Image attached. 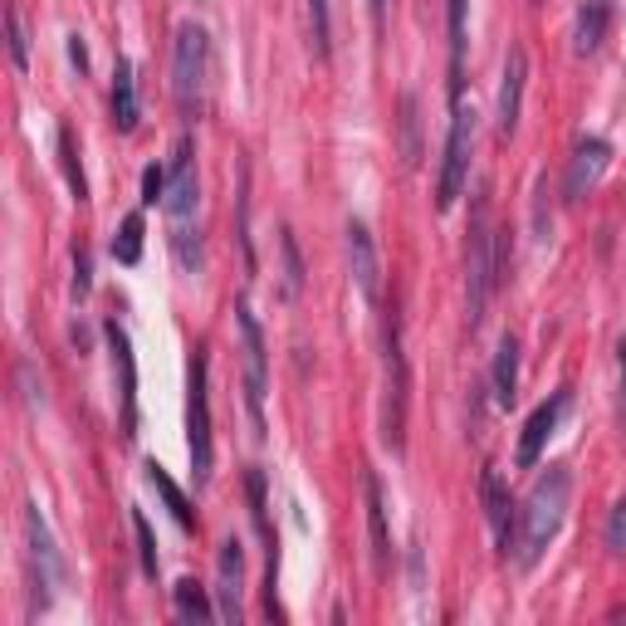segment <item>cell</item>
Returning a JSON list of instances; mask_svg holds the SVG:
<instances>
[{
  "mask_svg": "<svg viewBox=\"0 0 626 626\" xmlns=\"http://www.w3.org/2000/svg\"><path fill=\"white\" fill-rule=\"evenodd\" d=\"M470 152H475V113L465 103H451V132H445L441 176H436V206L441 211H451L461 201V192L470 182Z\"/></svg>",
  "mask_w": 626,
  "mask_h": 626,
  "instance_id": "obj_7",
  "label": "cell"
},
{
  "mask_svg": "<svg viewBox=\"0 0 626 626\" xmlns=\"http://www.w3.org/2000/svg\"><path fill=\"white\" fill-rule=\"evenodd\" d=\"M186 445H192V479L206 485L216 470V431H211V378H206V352L192 358V387H186Z\"/></svg>",
  "mask_w": 626,
  "mask_h": 626,
  "instance_id": "obj_5",
  "label": "cell"
},
{
  "mask_svg": "<svg viewBox=\"0 0 626 626\" xmlns=\"http://www.w3.org/2000/svg\"><path fill=\"white\" fill-rule=\"evenodd\" d=\"M465 15H470V0H445V30H451V103H461V89H465Z\"/></svg>",
  "mask_w": 626,
  "mask_h": 626,
  "instance_id": "obj_22",
  "label": "cell"
},
{
  "mask_svg": "<svg viewBox=\"0 0 626 626\" xmlns=\"http://www.w3.org/2000/svg\"><path fill=\"white\" fill-rule=\"evenodd\" d=\"M406 406H411V368H406L402 348V318L392 309L387 323H382V411H378L382 445L392 455L406 451Z\"/></svg>",
  "mask_w": 626,
  "mask_h": 626,
  "instance_id": "obj_2",
  "label": "cell"
},
{
  "mask_svg": "<svg viewBox=\"0 0 626 626\" xmlns=\"http://www.w3.org/2000/svg\"><path fill=\"white\" fill-rule=\"evenodd\" d=\"M138 69H132V59H118L113 65V123H118V132H138Z\"/></svg>",
  "mask_w": 626,
  "mask_h": 626,
  "instance_id": "obj_20",
  "label": "cell"
},
{
  "mask_svg": "<svg viewBox=\"0 0 626 626\" xmlns=\"http://www.w3.org/2000/svg\"><path fill=\"white\" fill-rule=\"evenodd\" d=\"M479 499H485V519H489V534H495V548L505 553V558H514L519 509H514V495H509V485L499 479L495 465H485V475H479Z\"/></svg>",
  "mask_w": 626,
  "mask_h": 626,
  "instance_id": "obj_11",
  "label": "cell"
},
{
  "mask_svg": "<svg viewBox=\"0 0 626 626\" xmlns=\"http://www.w3.org/2000/svg\"><path fill=\"white\" fill-rule=\"evenodd\" d=\"M607 30H612V0H588V5L578 10L572 49H578V55H598L602 39H607Z\"/></svg>",
  "mask_w": 626,
  "mask_h": 626,
  "instance_id": "obj_21",
  "label": "cell"
},
{
  "mask_svg": "<svg viewBox=\"0 0 626 626\" xmlns=\"http://www.w3.org/2000/svg\"><path fill=\"white\" fill-rule=\"evenodd\" d=\"M572 505V470L568 465H548L544 475L534 479V489L519 505V538H514V563L519 568H534L548 553V544L558 538L563 519H568Z\"/></svg>",
  "mask_w": 626,
  "mask_h": 626,
  "instance_id": "obj_1",
  "label": "cell"
},
{
  "mask_svg": "<svg viewBox=\"0 0 626 626\" xmlns=\"http://www.w3.org/2000/svg\"><path fill=\"white\" fill-rule=\"evenodd\" d=\"M25 538H30V568H35V598H39V607H49L55 588L65 582V558H59L55 534H49L39 505H25Z\"/></svg>",
  "mask_w": 626,
  "mask_h": 626,
  "instance_id": "obj_9",
  "label": "cell"
},
{
  "mask_svg": "<svg viewBox=\"0 0 626 626\" xmlns=\"http://www.w3.org/2000/svg\"><path fill=\"white\" fill-rule=\"evenodd\" d=\"M172 186H166V221L172 231H196V206H201V182H196V152H192V138H176V152H172Z\"/></svg>",
  "mask_w": 626,
  "mask_h": 626,
  "instance_id": "obj_8",
  "label": "cell"
},
{
  "mask_svg": "<svg viewBox=\"0 0 626 626\" xmlns=\"http://www.w3.org/2000/svg\"><path fill=\"white\" fill-rule=\"evenodd\" d=\"M396 128H402V166L416 172V166H421V98H416V93H402V118H396Z\"/></svg>",
  "mask_w": 626,
  "mask_h": 626,
  "instance_id": "obj_24",
  "label": "cell"
},
{
  "mask_svg": "<svg viewBox=\"0 0 626 626\" xmlns=\"http://www.w3.org/2000/svg\"><path fill=\"white\" fill-rule=\"evenodd\" d=\"M309 39H313V55L328 65V59H333V15H328V0H309Z\"/></svg>",
  "mask_w": 626,
  "mask_h": 626,
  "instance_id": "obj_29",
  "label": "cell"
},
{
  "mask_svg": "<svg viewBox=\"0 0 626 626\" xmlns=\"http://www.w3.org/2000/svg\"><path fill=\"white\" fill-rule=\"evenodd\" d=\"M617 372H622V426H626V338L617 343Z\"/></svg>",
  "mask_w": 626,
  "mask_h": 626,
  "instance_id": "obj_36",
  "label": "cell"
},
{
  "mask_svg": "<svg viewBox=\"0 0 626 626\" xmlns=\"http://www.w3.org/2000/svg\"><path fill=\"white\" fill-rule=\"evenodd\" d=\"M69 59H74V69L83 74V69H89V49H83V39L79 35H69Z\"/></svg>",
  "mask_w": 626,
  "mask_h": 626,
  "instance_id": "obj_35",
  "label": "cell"
},
{
  "mask_svg": "<svg viewBox=\"0 0 626 626\" xmlns=\"http://www.w3.org/2000/svg\"><path fill=\"white\" fill-rule=\"evenodd\" d=\"M59 166H65V182L74 192V201H89V182H83V166H79V148H74V132L59 128Z\"/></svg>",
  "mask_w": 626,
  "mask_h": 626,
  "instance_id": "obj_28",
  "label": "cell"
},
{
  "mask_svg": "<svg viewBox=\"0 0 626 626\" xmlns=\"http://www.w3.org/2000/svg\"><path fill=\"white\" fill-rule=\"evenodd\" d=\"M206 69H211V45H206V30L186 20L176 30V45H172V93H176V108L182 118H196L206 98Z\"/></svg>",
  "mask_w": 626,
  "mask_h": 626,
  "instance_id": "obj_4",
  "label": "cell"
},
{
  "mask_svg": "<svg viewBox=\"0 0 626 626\" xmlns=\"http://www.w3.org/2000/svg\"><path fill=\"white\" fill-rule=\"evenodd\" d=\"M465 294H470V328L485 323V304L495 294V225H489V196L475 192V216H470V245H465Z\"/></svg>",
  "mask_w": 626,
  "mask_h": 626,
  "instance_id": "obj_3",
  "label": "cell"
},
{
  "mask_svg": "<svg viewBox=\"0 0 626 626\" xmlns=\"http://www.w3.org/2000/svg\"><path fill=\"white\" fill-rule=\"evenodd\" d=\"M607 548L626 553V499H617V509H612V519H607Z\"/></svg>",
  "mask_w": 626,
  "mask_h": 626,
  "instance_id": "obj_34",
  "label": "cell"
},
{
  "mask_svg": "<svg viewBox=\"0 0 626 626\" xmlns=\"http://www.w3.org/2000/svg\"><path fill=\"white\" fill-rule=\"evenodd\" d=\"M489 387H495V406H514L519 402V338L505 333L495 343V368H489Z\"/></svg>",
  "mask_w": 626,
  "mask_h": 626,
  "instance_id": "obj_19",
  "label": "cell"
},
{
  "mask_svg": "<svg viewBox=\"0 0 626 626\" xmlns=\"http://www.w3.org/2000/svg\"><path fill=\"white\" fill-rule=\"evenodd\" d=\"M142 235H148L142 216H138V211L123 216L118 235H113V259H118V265H138V259H142Z\"/></svg>",
  "mask_w": 626,
  "mask_h": 626,
  "instance_id": "obj_27",
  "label": "cell"
},
{
  "mask_svg": "<svg viewBox=\"0 0 626 626\" xmlns=\"http://www.w3.org/2000/svg\"><path fill=\"white\" fill-rule=\"evenodd\" d=\"M607 166H612V142L607 138H582L578 148H572V166H568V201H582V196L602 182Z\"/></svg>",
  "mask_w": 626,
  "mask_h": 626,
  "instance_id": "obj_18",
  "label": "cell"
},
{
  "mask_svg": "<svg viewBox=\"0 0 626 626\" xmlns=\"http://www.w3.org/2000/svg\"><path fill=\"white\" fill-rule=\"evenodd\" d=\"M568 406H572V392L568 387L553 392L544 406H534V416L524 421V436H519V451H514L519 470H534L538 461H544V445L553 441V431H558V421L568 416Z\"/></svg>",
  "mask_w": 626,
  "mask_h": 626,
  "instance_id": "obj_12",
  "label": "cell"
},
{
  "mask_svg": "<svg viewBox=\"0 0 626 626\" xmlns=\"http://www.w3.org/2000/svg\"><path fill=\"white\" fill-rule=\"evenodd\" d=\"M235 328H240V348H245V406H250V426L255 441H265V396H269V348H265V328L250 313V304H235Z\"/></svg>",
  "mask_w": 626,
  "mask_h": 626,
  "instance_id": "obj_6",
  "label": "cell"
},
{
  "mask_svg": "<svg viewBox=\"0 0 626 626\" xmlns=\"http://www.w3.org/2000/svg\"><path fill=\"white\" fill-rule=\"evenodd\" d=\"M368 5H372V30L382 35L387 30V0H368Z\"/></svg>",
  "mask_w": 626,
  "mask_h": 626,
  "instance_id": "obj_37",
  "label": "cell"
},
{
  "mask_svg": "<svg viewBox=\"0 0 626 626\" xmlns=\"http://www.w3.org/2000/svg\"><path fill=\"white\" fill-rule=\"evenodd\" d=\"M348 269L358 279L362 299L378 304L382 299V259H378V240H372L368 221H348Z\"/></svg>",
  "mask_w": 626,
  "mask_h": 626,
  "instance_id": "obj_15",
  "label": "cell"
},
{
  "mask_svg": "<svg viewBox=\"0 0 626 626\" xmlns=\"http://www.w3.org/2000/svg\"><path fill=\"white\" fill-rule=\"evenodd\" d=\"M279 269H285V299L304 294V250H299V235L289 225H279Z\"/></svg>",
  "mask_w": 626,
  "mask_h": 626,
  "instance_id": "obj_26",
  "label": "cell"
},
{
  "mask_svg": "<svg viewBox=\"0 0 626 626\" xmlns=\"http://www.w3.org/2000/svg\"><path fill=\"white\" fill-rule=\"evenodd\" d=\"M132 534H138V558H142V572H148V578H156V568H162V563H156V538H152L148 514H142L138 505H132Z\"/></svg>",
  "mask_w": 626,
  "mask_h": 626,
  "instance_id": "obj_30",
  "label": "cell"
},
{
  "mask_svg": "<svg viewBox=\"0 0 626 626\" xmlns=\"http://www.w3.org/2000/svg\"><path fill=\"white\" fill-rule=\"evenodd\" d=\"M89 289H93V259L89 250H74V304L89 299Z\"/></svg>",
  "mask_w": 626,
  "mask_h": 626,
  "instance_id": "obj_33",
  "label": "cell"
},
{
  "mask_svg": "<svg viewBox=\"0 0 626 626\" xmlns=\"http://www.w3.org/2000/svg\"><path fill=\"white\" fill-rule=\"evenodd\" d=\"M172 602H176V617L192 622V626L221 617V607H211V588H201L196 578H182V582H176V588H172Z\"/></svg>",
  "mask_w": 626,
  "mask_h": 626,
  "instance_id": "obj_23",
  "label": "cell"
},
{
  "mask_svg": "<svg viewBox=\"0 0 626 626\" xmlns=\"http://www.w3.org/2000/svg\"><path fill=\"white\" fill-rule=\"evenodd\" d=\"M148 485L156 489V495H162V505H166V509H172V519H176V524H182V529H196V514H192V499H186V495H182V485H176V479H172V475H166V470H162V465H156V461H148Z\"/></svg>",
  "mask_w": 626,
  "mask_h": 626,
  "instance_id": "obj_25",
  "label": "cell"
},
{
  "mask_svg": "<svg viewBox=\"0 0 626 626\" xmlns=\"http://www.w3.org/2000/svg\"><path fill=\"white\" fill-rule=\"evenodd\" d=\"M362 499H368V534H372V572H392V529H387V495H382L378 470H362Z\"/></svg>",
  "mask_w": 626,
  "mask_h": 626,
  "instance_id": "obj_16",
  "label": "cell"
},
{
  "mask_svg": "<svg viewBox=\"0 0 626 626\" xmlns=\"http://www.w3.org/2000/svg\"><path fill=\"white\" fill-rule=\"evenodd\" d=\"M166 186H172V172H166V166H148V172H142V206L166 201Z\"/></svg>",
  "mask_w": 626,
  "mask_h": 626,
  "instance_id": "obj_32",
  "label": "cell"
},
{
  "mask_svg": "<svg viewBox=\"0 0 626 626\" xmlns=\"http://www.w3.org/2000/svg\"><path fill=\"white\" fill-rule=\"evenodd\" d=\"M245 495H250V519H255V534H259V544H265V607H269V617H279V602H275L279 538H275V524H269V485H265V470H245Z\"/></svg>",
  "mask_w": 626,
  "mask_h": 626,
  "instance_id": "obj_10",
  "label": "cell"
},
{
  "mask_svg": "<svg viewBox=\"0 0 626 626\" xmlns=\"http://www.w3.org/2000/svg\"><path fill=\"white\" fill-rule=\"evenodd\" d=\"M524 83H529V55L524 45H509L505 55V79H499V138L519 132V113H524Z\"/></svg>",
  "mask_w": 626,
  "mask_h": 626,
  "instance_id": "obj_14",
  "label": "cell"
},
{
  "mask_svg": "<svg viewBox=\"0 0 626 626\" xmlns=\"http://www.w3.org/2000/svg\"><path fill=\"white\" fill-rule=\"evenodd\" d=\"M240 598H245V548H240V538H225L221 553H216V607H221V622L245 617Z\"/></svg>",
  "mask_w": 626,
  "mask_h": 626,
  "instance_id": "obj_13",
  "label": "cell"
},
{
  "mask_svg": "<svg viewBox=\"0 0 626 626\" xmlns=\"http://www.w3.org/2000/svg\"><path fill=\"white\" fill-rule=\"evenodd\" d=\"M5 30H10V59H15V69H25L30 65V39H25V20H20L15 5L5 10Z\"/></svg>",
  "mask_w": 626,
  "mask_h": 626,
  "instance_id": "obj_31",
  "label": "cell"
},
{
  "mask_svg": "<svg viewBox=\"0 0 626 626\" xmlns=\"http://www.w3.org/2000/svg\"><path fill=\"white\" fill-rule=\"evenodd\" d=\"M108 348H113V368H118V396H123V436L138 441V358H132V343L118 323H108Z\"/></svg>",
  "mask_w": 626,
  "mask_h": 626,
  "instance_id": "obj_17",
  "label": "cell"
}]
</instances>
